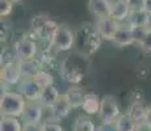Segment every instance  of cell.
<instances>
[{"label": "cell", "mask_w": 151, "mask_h": 131, "mask_svg": "<svg viewBox=\"0 0 151 131\" xmlns=\"http://www.w3.org/2000/svg\"><path fill=\"white\" fill-rule=\"evenodd\" d=\"M43 109H45V107L42 106L40 101L28 102L24 114H22V117H21L22 121L29 122V123H41L42 115H43Z\"/></svg>", "instance_id": "10"}, {"label": "cell", "mask_w": 151, "mask_h": 131, "mask_svg": "<svg viewBox=\"0 0 151 131\" xmlns=\"http://www.w3.org/2000/svg\"><path fill=\"white\" fill-rule=\"evenodd\" d=\"M13 51L17 60H32L38 54V46L33 39L21 38L14 43Z\"/></svg>", "instance_id": "5"}, {"label": "cell", "mask_w": 151, "mask_h": 131, "mask_svg": "<svg viewBox=\"0 0 151 131\" xmlns=\"http://www.w3.org/2000/svg\"><path fill=\"white\" fill-rule=\"evenodd\" d=\"M132 9H130L129 4L126 0H116L112 3V9H110V17L118 21L121 24L122 21L129 20Z\"/></svg>", "instance_id": "13"}, {"label": "cell", "mask_w": 151, "mask_h": 131, "mask_svg": "<svg viewBox=\"0 0 151 131\" xmlns=\"http://www.w3.org/2000/svg\"><path fill=\"white\" fill-rule=\"evenodd\" d=\"M96 131H118L116 122H101L100 126H97Z\"/></svg>", "instance_id": "29"}, {"label": "cell", "mask_w": 151, "mask_h": 131, "mask_svg": "<svg viewBox=\"0 0 151 131\" xmlns=\"http://www.w3.org/2000/svg\"><path fill=\"white\" fill-rule=\"evenodd\" d=\"M11 1H12L13 4H16V3H20V1H21V0H11Z\"/></svg>", "instance_id": "34"}, {"label": "cell", "mask_w": 151, "mask_h": 131, "mask_svg": "<svg viewBox=\"0 0 151 131\" xmlns=\"http://www.w3.org/2000/svg\"><path fill=\"white\" fill-rule=\"evenodd\" d=\"M129 24L133 26H142V28H150L151 26V14L147 13L145 9L134 11L130 13Z\"/></svg>", "instance_id": "17"}, {"label": "cell", "mask_w": 151, "mask_h": 131, "mask_svg": "<svg viewBox=\"0 0 151 131\" xmlns=\"http://www.w3.org/2000/svg\"><path fill=\"white\" fill-rule=\"evenodd\" d=\"M30 26H32L33 33L38 38L50 41L51 42V39H53V37L55 36V33H57V30L59 29L60 25H58L50 17L43 16V14H38V16H34L32 19Z\"/></svg>", "instance_id": "2"}, {"label": "cell", "mask_w": 151, "mask_h": 131, "mask_svg": "<svg viewBox=\"0 0 151 131\" xmlns=\"http://www.w3.org/2000/svg\"><path fill=\"white\" fill-rule=\"evenodd\" d=\"M139 46H141V49L143 51L151 52V26L149 28V30H147L146 36L143 37V39L139 42Z\"/></svg>", "instance_id": "26"}, {"label": "cell", "mask_w": 151, "mask_h": 131, "mask_svg": "<svg viewBox=\"0 0 151 131\" xmlns=\"http://www.w3.org/2000/svg\"><path fill=\"white\" fill-rule=\"evenodd\" d=\"M97 127L93 121L87 117H79L72 125V131H96Z\"/></svg>", "instance_id": "22"}, {"label": "cell", "mask_w": 151, "mask_h": 131, "mask_svg": "<svg viewBox=\"0 0 151 131\" xmlns=\"http://www.w3.org/2000/svg\"><path fill=\"white\" fill-rule=\"evenodd\" d=\"M145 122L147 125L151 126V107H147V113H146V118H145Z\"/></svg>", "instance_id": "32"}, {"label": "cell", "mask_w": 151, "mask_h": 131, "mask_svg": "<svg viewBox=\"0 0 151 131\" xmlns=\"http://www.w3.org/2000/svg\"><path fill=\"white\" fill-rule=\"evenodd\" d=\"M75 36L72 30L66 25H60L55 36L51 39V46L57 51H68L74 46Z\"/></svg>", "instance_id": "6"}, {"label": "cell", "mask_w": 151, "mask_h": 131, "mask_svg": "<svg viewBox=\"0 0 151 131\" xmlns=\"http://www.w3.org/2000/svg\"><path fill=\"white\" fill-rule=\"evenodd\" d=\"M135 131H151V126L150 125H147L146 122H141V123L137 125Z\"/></svg>", "instance_id": "31"}, {"label": "cell", "mask_w": 151, "mask_h": 131, "mask_svg": "<svg viewBox=\"0 0 151 131\" xmlns=\"http://www.w3.org/2000/svg\"><path fill=\"white\" fill-rule=\"evenodd\" d=\"M118 28H120V22L116 21V20L110 16L103 17V19H97L96 31L103 39L113 41Z\"/></svg>", "instance_id": "7"}, {"label": "cell", "mask_w": 151, "mask_h": 131, "mask_svg": "<svg viewBox=\"0 0 151 131\" xmlns=\"http://www.w3.org/2000/svg\"><path fill=\"white\" fill-rule=\"evenodd\" d=\"M60 96H62V94L59 93L58 88L51 84V85H47L45 89H43L40 102H41V105H42L43 107H47V109H50V107L53 106V105L60 98Z\"/></svg>", "instance_id": "16"}, {"label": "cell", "mask_w": 151, "mask_h": 131, "mask_svg": "<svg viewBox=\"0 0 151 131\" xmlns=\"http://www.w3.org/2000/svg\"><path fill=\"white\" fill-rule=\"evenodd\" d=\"M33 77L36 79V80L38 81L40 84H41V85L43 87V88H46V87H47V85H51V84L54 83V77L51 76V75L49 74V72L41 71V69H40V71L37 72V74L34 75Z\"/></svg>", "instance_id": "23"}, {"label": "cell", "mask_w": 151, "mask_h": 131, "mask_svg": "<svg viewBox=\"0 0 151 131\" xmlns=\"http://www.w3.org/2000/svg\"><path fill=\"white\" fill-rule=\"evenodd\" d=\"M22 131H42V123H22Z\"/></svg>", "instance_id": "30"}, {"label": "cell", "mask_w": 151, "mask_h": 131, "mask_svg": "<svg viewBox=\"0 0 151 131\" xmlns=\"http://www.w3.org/2000/svg\"><path fill=\"white\" fill-rule=\"evenodd\" d=\"M127 113H129L130 117L134 119L137 123H141V122H145L147 107H145L142 102H133L129 106V109H127Z\"/></svg>", "instance_id": "21"}, {"label": "cell", "mask_w": 151, "mask_h": 131, "mask_svg": "<svg viewBox=\"0 0 151 131\" xmlns=\"http://www.w3.org/2000/svg\"><path fill=\"white\" fill-rule=\"evenodd\" d=\"M126 1H127V4H129L132 12L145 9V0H126Z\"/></svg>", "instance_id": "28"}, {"label": "cell", "mask_w": 151, "mask_h": 131, "mask_svg": "<svg viewBox=\"0 0 151 131\" xmlns=\"http://www.w3.org/2000/svg\"><path fill=\"white\" fill-rule=\"evenodd\" d=\"M17 64H19V68H20V72H21L22 79L33 77L34 75L40 71L38 64L34 62V59H32V60H17Z\"/></svg>", "instance_id": "18"}, {"label": "cell", "mask_w": 151, "mask_h": 131, "mask_svg": "<svg viewBox=\"0 0 151 131\" xmlns=\"http://www.w3.org/2000/svg\"><path fill=\"white\" fill-rule=\"evenodd\" d=\"M112 1L110 0H88V11L96 19L110 16Z\"/></svg>", "instance_id": "11"}, {"label": "cell", "mask_w": 151, "mask_h": 131, "mask_svg": "<svg viewBox=\"0 0 151 131\" xmlns=\"http://www.w3.org/2000/svg\"><path fill=\"white\" fill-rule=\"evenodd\" d=\"M121 115L118 101L112 96H105L101 98V106L99 112V117L101 122H116Z\"/></svg>", "instance_id": "4"}, {"label": "cell", "mask_w": 151, "mask_h": 131, "mask_svg": "<svg viewBox=\"0 0 151 131\" xmlns=\"http://www.w3.org/2000/svg\"><path fill=\"white\" fill-rule=\"evenodd\" d=\"M0 77H1V83L7 84V85H16V84H19L22 80V77H21V72H20L17 62L4 63V66L1 67Z\"/></svg>", "instance_id": "8"}, {"label": "cell", "mask_w": 151, "mask_h": 131, "mask_svg": "<svg viewBox=\"0 0 151 131\" xmlns=\"http://www.w3.org/2000/svg\"><path fill=\"white\" fill-rule=\"evenodd\" d=\"M43 87L34 77L22 79L19 83V92L27 98L28 102H36L41 100Z\"/></svg>", "instance_id": "3"}, {"label": "cell", "mask_w": 151, "mask_h": 131, "mask_svg": "<svg viewBox=\"0 0 151 131\" xmlns=\"http://www.w3.org/2000/svg\"><path fill=\"white\" fill-rule=\"evenodd\" d=\"M100 106H101V100L99 98V96L93 92H88L86 94V98H84L83 102V112L88 115H99V112H100Z\"/></svg>", "instance_id": "15"}, {"label": "cell", "mask_w": 151, "mask_h": 131, "mask_svg": "<svg viewBox=\"0 0 151 131\" xmlns=\"http://www.w3.org/2000/svg\"><path fill=\"white\" fill-rule=\"evenodd\" d=\"M145 11L151 14V0H145Z\"/></svg>", "instance_id": "33"}, {"label": "cell", "mask_w": 151, "mask_h": 131, "mask_svg": "<svg viewBox=\"0 0 151 131\" xmlns=\"http://www.w3.org/2000/svg\"><path fill=\"white\" fill-rule=\"evenodd\" d=\"M28 101L20 92H4L0 97L1 115L21 118L25 112Z\"/></svg>", "instance_id": "1"}, {"label": "cell", "mask_w": 151, "mask_h": 131, "mask_svg": "<svg viewBox=\"0 0 151 131\" xmlns=\"http://www.w3.org/2000/svg\"><path fill=\"white\" fill-rule=\"evenodd\" d=\"M72 110L71 105L68 104V101L66 100L65 94L60 96V98L55 102L53 106L50 107V112H51V115H53V119L51 121H55V122H59L62 119L67 118L70 112Z\"/></svg>", "instance_id": "12"}, {"label": "cell", "mask_w": 151, "mask_h": 131, "mask_svg": "<svg viewBox=\"0 0 151 131\" xmlns=\"http://www.w3.org/2000/svg\"><path fill=\"white\" fill-rule=\"evenodd\" d=\"M42 131H63L59 122L55 121H46L42 123Z\"/></svg>", "instance_id": "27"}, {"label": "cell", "mask_w": 151, "mask_h": 131, "mask_svg": "<svg viewBox=\"0 0 151 131\" xmlns=\"http://www.w3.org/2000/svg\"><path fill=\"white\" fill-rule=\"evenodd\" d=\"M117 47H126V46H130L135 42L134 36H133L132 28H130L129 24H120V28H118L117 33H116L114 38L112 41Z\"/></svg>", "instance_id": "9"}, {"label": "cell", "mask_w": 151, "mask_h": 131, "mask_svg": "<svg viewBox=\"0 0 151 131\" xmlns=\"http://www.w3.org/2000/svg\"><path fill=\"white\" fill-rule=\"evenodd\" d=\"M86 94H87V93L84 92L80 87H78L76 84H75V85L70 87L67 91H66L65 97H66V100L68 101V104L71 105L72 109H78V107H82L83 106Z\"/></svg>", "instance_id": "14"}, {"label": "cell", "mask_w": 151, "mask_h": 131, "mask_svg": "<svg viewBox=\"0 0 151 131\" xmlns=\"http://www.w3.org/2000/svg\"><path fill=\"white\" fill-rule=\"evenodd\" d=\"M0 131H22V123L16 117L3 115L0 121Z\"/></svg>", "instance_id": "20"}, {"label": "cell", "mask_w": 151, "mask_h": 131, "mask_svg": "<svg viewBox=\"0 0 151 131\" xmlns=\"http://www.w3.org/2000/svg\"><path fill=\"white\" fill-rule=\"evenodd\" d=\"M13 3L11 0H0V16L7 17L12 13L13 9Z\"/></svg>", "instance_id": "24"}, {"label": "cell", "mask_w": 151, "mask_h": 131, "mask_svg": "<svg viewBox=\"0 0 151 131\" xmlns=\"http://www.w3.org/2000/svg\"><path fill=\"white\" fill-rule=\"evenodd\" d=\"M130 28H132V31H133V36H134L135 42H138V43L143 39V37L146 36L147 30H149V28H142V26H133V25H130Z\"/></svg>", "instance_id": "25"}, {"label": "cell", "mask_w": 151, "mask_h": 131, "mask_svg": "<svg viewBox=\"0 0 151 131\" xmlns=\"http://www.w3.org/2000/svg\"><path fill=\"white\" fill-rule=\"evenodd\" d=\"M137 125L138 123L130 117V114L127 112L125 114H121L116 121V126H117L118 131H135Z\"/></svg>", "instance_id": "19"}]
</instances>
